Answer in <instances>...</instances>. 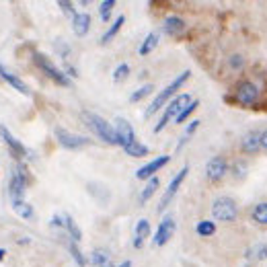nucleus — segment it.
<instances>
[{"label":"nucleus","mask_w":267,"mask_h":267,"mask_svg":"<svg viewBox=\"0 0 267 267\" xmlns=\"http://www.w3.org/2000/svg\"><path fill=\"white\" fill-rule=\"evenodd\" d=\"M113 7H115V0H105V3H101L99 15H101V19H103L105 23L109 21V17H111V11H113Z\"/></svg>","instance_id":"obj_32"},{"label":"nucleus","mask_w":267,"mask_h":267,"mask_svg":"<svg viewBox=\"0 0 267 267\" xmlns=\"http://www.w3.org/2000/svg\"><path fill=\"white\" fill-rule=\"evenodd\" d=\"M158 45V33L156 31H152V33H148L146 35V39H144V43L140 45V56H148V54H150L154 47Z\"/></svg>","instance_id":"obj_23"},{"label":"nucleus","mask_w":267,"mask_h":267,"mask_svg":"<svg viewBox=\"0 0 267 267\" xmlns=\"http://www.w3.org/2000/svg\"><path fill=\"white\" fill-rule=\"evenodd\" d=\"M163 29H165V33L171 35V37L181 35V33H183V29H185V21H183L181 17H175V15H173V17H167Z\"/></svg>","instance_id":"obj_16"},{"label":"nucleus","mask_w":267,"mask_h":267,"mask_svg":"<svg viewBox=\"0 0 267 267\" xmlns=\"http://www.w3.org/2000/svg\"><path fill=\"white\" fill-rule=\"evenodd\" d=\"M56 138H58V142H60L64 148H68V150H78V148L91 144V140H88V138L72 134V132H68L64 128H56Z\"/></svg>","instance_id":"obj_6"},{"label":"nucleus","mask_w":267,"mask_h":267,"mask_svg":"<svg viewBox=\"0 0 267 267\" xmlns=\"http://www.w3.org/2000/svg\"><path fill=\"white\" fill-rule=\"evenodd\" d=\"M169 161H171V156L163 154V156H158V158L150 161L148 165H144L142 169H138V171H136V177H138V179H152L154 173H158L165 165H169Z\"/></svg>","instance_id":"obj_12"},{"label":"nucleus","mask_w":267,"mask_h":267,"mask_svg":"<svg viewBox=\"0 0 267 267\" xmlns=\"http://www.w3.org/2000/svg\"><path fill=\"white\" fill-rule=\"evenodd\" d=\"M91 29V15L86 13H76V17L72 19V31L78 35V37H84Z\"/></svg>","instance_id":"obj_15"},{"label":"nucleus","mask_w":267,"mask_h":267,"mask_svg":"<svg viewBox=\"0 0 267 267\" xmlns=\"http://www.w3.org/2000/svg\"><path fill=\"white\" fill-rule=\"evenodd\" d=\"M126 154L128 156H134V158H142V156H146L148 154V146H144L142 142H138V140H134L132 144H128L126 148Z\"/></svg>","instance_id":"obj_21"},{"label":"nucleus","mask_w":267,"mask_h":267,"mask_svg":"<svg viewBox=\"0 0 267 267\" xmlns=\"http://www.w3.org/2000/svg\"><path fill=\"white\" fill-rule=\"evenodd\" d=\"M187 173H189V167H183L179 173H177L175 177H173V181H171V185H169V189H167V193L163 195V199H161V203H158V212H165L167 210V205H169V201L175 197V193H177V189L181 187V183L185 181V177H187Z\"/></svg>","instance_id":"obj_7"},{"label":"nucleus","mask_w":267,"mask_h":267,"mask_svg":"<svg viewBox=\"0 0 267 267\" xmlns=\"http://www.w3.org/2000/svg\"><path fill=\"white\" fill-rule=\"evenodd\" d=\"M243 64H245V60H243V58H241V56H232V58H230V66H232L234 70H239V68H243Z\"/></svg>","instance_id":"obj_36"},{"label":"nucleus","mask_w":267,"mask_h":267,"mask_svg":"<svg viewBox=\"0 0 267 267\" xmlns=\"http://www.w3.org/2000/svg\"><path fill=\"white\" fill-rule=\"evenodd\" d=\"M128 74H130V66L128 64H120V66L113 70V80L115 82H122V80L128 78Z\"/></svg>","instance_id":"obj_34"},{"label":"nucleus","mask_w":267,"mask_h":267,"mask_svg":"<svg viewBox=\"0 0 267 267\" xmlns=\"http://www.w3.org/2000/svg\"><path fill=\"white\" fill-rule=\"evenodd\" d=\"M9 195L15 201H23L25 197V175L21 173V169H15L11 175V181H9Z\"/></svg>","instance_id":"obj_9"},{"label":"nucleus","mask_w":267,"mask_h":267,"mask_svg":"<svg viewBox=\"0 0 267 267\" xmlns=\"http://www.w3.org/2000/svg\"><path fill=\"white\" fill-rule=\"evenodd\" d=\"M82 120L86 122V126L91 128L103 142H107V144H117V138H115V128L109 124V122H105L101 115H97V113H88V111H84L82 113Z\"/></svg>","instance_id":"obj_2"},{"label":"nucleus","mask_w":267,"mask_h":267,"mask_svg":"<svg viewBox=\"0 0 267 267\" xmlns=\"http://www.w3.org/2000/svg\"><path fill=\"white\" fill-rule=\"evenodd\" d=\"M195 232H197L199 236H212V234L216 232V224H214L212 220H201V222H197Z\"/></svg>","instance_id":"obj_26"},{"label":"nucleus","mask_w":267,"mask_h":267,"mask_svg":"<svg viewBox=\"0 0 267 267\" xmlns=\"http://www.w3.org/2000/svg\"><path fill=\"white\" fill-rule=\"evenodd\" d=\"M158 185H161L158 177H152V179H148L146 187H144V189H142V193H140V203H146L148 199H150V197L154 195V191L158 189Z\"/></svg>","instance_id":"obj_22"},{"label":"nucleus","mask_w":267,"mask_h":267,"mask_svg":"<svg viewBox=\"0 0 267 267\" xmlns=\"http://www.w3.org/2000/svg\"><path fill=\"white\" fill-rule=\"evenodd\" d=\"M212 214L220 222H232L236 218V214H239V207H236V201L232 197L224 195L212 203Z\"/></svg>","instance_id":"obj_4"},{"label":"nucleus","mask_w":267,"mask_h":267,"mask_svg":"<svg viewBox=\"0 0 267 267\" xmlns=\"http://www.w3.org/2000/svg\"><path fill=\"white\" fill-rule=\"evenodd\" d=\"M197 128H199V122H197V120H193V122H191V124L187 126L185 134L181 136V140H179V146H177V150H181V148H183V144H185V142H187V140H189V138L193 136V132H195Z\"/></svg>","instance_id":"obj_31"},{"label":"nucleus","mask_w":267,"mask_h":267,"mask_svg":"<svg viewBox=\"0 0 267 267\" xmlns=\"http://www.w3.org/2000/svg\"><path fill=\"white\" fill-rule=\"evenodd\" d=\"M259 142H261V148H265V150H267V130H265V132H261Z\"/></svg>","instance_id":"obj_39"},{"label":"nucleus","mask_w":267,"mask_h":267,"mask_svg":"<svg viewBox=\"0 0 267 267\" xmlns=\"http://www.w3.org/2000/svg\"><path fill=\"white\" fill-rule=\"evenodd\" d=\"M259 138H261L259 132H249V134L241 140V150H245V152H257L259 148H261Z\"/></svg>","instance_id":"obj_18"},{"label":"nucleus","mask_w":267,"mask_h":267,"mask_svg":"<svg viewBox=\"0 0 267 267\" xmlns=\"http://www.w3.org/2000/svg\"><path fill=\"white\" fill-rule=\"evenodd\" d=\"M257 259H261V261L267 259V245H263V243L257 245Z\"/></svg>","instance_id":"obj_37"},{"label":"nucleus","mask_w":267,"mask_h":267,"mask_svg":"<svg viewBox=\"0 0 267 267\" xmlns=\"http://www.w3.org/2000/svg\"><path fill=\"white\" fill-rule=\"evenodd\" d=\"M175 234V220L173 216H165L163 222L158 224V230L154 232V239H152V245L154 247H163L171 241V236Z\"/></svg>","instance_id":"obj_8"},{"label":"nucleus","mask_w":267,"mask_h":267,"mask_svg":"<svg viewBox=\"0 0 267 267\" xmlns=\"http://www.w3.org/2000/svg\"><path fill=\"white\" fill-rule=\"evenodd\" d=\"M68 249H70V253H72V257H74V261L78 263V267H84V265H86V259H84V255H82V251L78 249V243H74V241H70V245H68Z\"/></svg>","instance_id":"obj_30"},{"label":"nucleus","mask_w":267,"mask_h":267,"mask_svg":"<svg viewBox=\"0 0 267 267\" xmlns=\"http://www.w3.org/2000/svg\"><path fill=\"white\" fill-rule=\"evenodd\" d=\"M5 255H7V251H5V249H0V261L5 259Z\"/></svg>","instance_id":"obj_41"},{"label":"nucleus","mask_w":267,"mask_h":267,"mask_svg":"<svg viewBox=\"0 0 267 267\" xmlns=\"http://www.w3.org/2000/svg\"><path fill=\"white\" fill-rule=\"evenodd\" d=\"M197 107H199V101H195V99H193V101H191V103H189V105H187V107L183 109V113H181L179 117H177L175 122H177V124H183V122L187 120V117H189V115H191V113H193V111H195Z\"/></svg>","instance_id":"obj_33"},{"label":"nucleus","mask_w":267,"mask_h":267,"mask_svg":"<svg viewBox=\"0 0 267 267\" xmlns=\"http://www.w3.org/2000/svg\"><path fill=\"white\" fill-rule=\"evenodd\" d=\"M117 267H132V261H124L122 265H117Z\"/></svg>","instance_id":"obj_40"},{"label":"nucleus","mask_w":267,"mask_h":267,"mask_svg":"<svg viewBox=\"0 0 267 267\" xmlns=\"http://www.w3.org/2000/svg\"><path fill=\"white\" fill-rule=\"evenodd\" d=\"M126 23V17L124 15H120V17H117L113 23H111V27L107 29V31H105V35L101 37V43H109L117 33H120V29H122V25Z\"/></svg>","instance_id":"obj_20"},{"label":"nucleus","mask_w":267,"mask_h":267,"mask_svg":"<svg viewBox=\"0 0 267 267\" xmlns=\"http://www.w3.org/2000/svg\"><path fill=\"white\" fill-rule=\"evenodd\" d=\"M189 76H191V72H189V70H185V72H181L179 76H177V78H175V80H173L167 88H163V91L154 97V101L150 103V107L146 109V117L154 115V113H156V111H158V109H161V107H163V105H165V103H167V101H169V99H171L177 91H179V88H181L185 82H187V78H189Z\"/></svg>","instance_id":"obj_1"},{"label":"nucleus","mask_w":267,"mask_h":267,"mask_svg":"<svg viewBox=\"0 0 267 267\" xmlns=\"http://www.w3.org/2000/svg\"><path fill=\"white\" fill-rule=\"evenodd\" d=\"M152 91H154V84H144L142 88H138L136 93H132V95H130V101H132V103H138V101H142L144 97L150 95Z\"/></svg>","instance_id":"obj_29"},{"label":"nucleus","mask_w":267,"mask_h":267,"mask_svg":"<svg viewBox=\"0 0 267 267\" xmlns=\"http://www.w3.org/2000/svg\"><path fill=\"white\" fill-rule=\"evenodd\" d=\"M58 7H60L66 15H72V19L76 17V13H74V5H72V3H66V0H58Z\"/></svg>","instance_id":"obj_35"},{"label":"nucleus","mask_w":267,"mask_h":267,"mask_svg":"<svg viewBox=\"0 0 267 267\" xmlns=\"http://www.w3.org/2000/svg\"><path fill=\"white\" fill-rule=\"evenodd\" d=\"M257 97H259V88L251 80H243L239 84V88H236V99L243 105H253L257 101Z\"/></svg>","instance_id":"obj_11"},{"label":"nucleus","mask_w":267,"mask_h":267,"mask_svg":"<svg viewBox=\"0 0 267 267\" xmlns=\"http://www.w3.org/2000/svg\"><path fill=\"white\" fill-rule=\"evenodd\" d=\"M13 207H15V212L21 216V218H33V207L31 205H29L27 201H15L13 203Z\"/></svg>","instance_id":"obj_28"},{"label":"nucleus","mask_w":267,"mask_h":267,"mask_svg":"<svg viewBox=\"0 0 267 267\" xmlns=\"http://www.w3.org/2000/svg\"><path fill=\"white\" fill-rule=\"evenodd\" d=\"M101 267H113V265H111V261H109V263H105V265H101Z\"/></svg>","instance_id":"obj_42"},{"label":"nucleus","mask_w":267,"mask_h":267,"mask_svg":"<svg viewBox=\"0 0 267 267\" xmlns=\"http://www.w3.org/2000/svg\"><path fill=\"white\" fill-rule=\"evenodd\" d=\"M150 236V222L148 220H140L136 224V239H134V247L140 249L144 245V239H148Z\"/></svg>","instance_id":"obj_19"},{"label":"nucleus","mask_w":267,"mask_h":267,"mask_svg":"<svg viewBox=\"0 0 267 267\" xmlns=\"http://www.w3.org/2000/svg\"><path fill=\"white\" fill-rule=\"evenodd\" d=\"M226 173H228V165H226V161L222 156H214V158L207 161V165H205V177L210 181H220Z\"/></svg>","instance_id":"obj_10"},{"label":"nucleus","mask_w":267,"mask_h":267,"mask_svg":"<svg viewBox=\"0 0 267 267\" xmlns=\"http://www.w3.org/2000/svg\"><path fill=\"white\" fill-rule=\"evenodd\" d=\"M0 78L7 80L13 88H17V91H19V93H23V95H29V93H31V91H29V86H27V84H25V82L17 76V74H13L11 70H7L3 64H0Z\"/></svg>","instance_id":"obj_14"},{"label":"nucleus","mask_w":267,"mask_h":267,"mask_svg":"<svg viewBox=\"0 0 267 267\" xmlns=\"http://www.w3.org/2000/svg\"><path fill=\"white\" fill-rule=\"evenodd\" d=\"M51 226L66 228V222H64V218H60V216H54V218H51Z\"/></svg>","instance_id":"obj_38"},{"label":"nucleus","mask_w":267,"mask_h":267,"mask_svg":"<svg viewBox=\"0 0 267 267\" xmlns=\"http://www.w3.org/2000/svg\"><path fill=\"white\" fill-rule=\"evenodd\" d=\"M189 103H191V97H189V95H185V93H183V95H177V97L169 103V107L165 109V113H163V117H161V122L154 126V134L163 132L171 120H177V117L183 113V109H185Z\"/></svg>","instance_id":"obj_3"},{"label":"nucleus","mask_w":267,"mask_h":267,"mask_svg":"<svg viewBox=\"0 0 267 267\" xmlns=\"http://www.w3.org/2000/svg\"><path fill=\"white\" fill-rule=\"evenodd\" d=\"M0 136H3V140L7 142V146L11 148V152H13V154H19V156H21V154L27 152V150H25V146H23V144H21V142H19V140H17L7 128H5V126H0Z\"/></svg>","instance_id":"obj_17"},{"label":"nucleus","mask_w":267,"mask_h":267,"mask_svg":"<svg viewBox=\"0 0 267 267\" xmlns=\"http://www.w3.org/2000/svg\"><path fill=\"white\" fill-rule=\"evenodd\" d=\"M64 222H66V230H68V234H70V241H74V243H80V239H82V232H80V228L76 226L74 218H72V216H64Z\"/></svg>","instance_id":"obj_24"},{"label":"nucleus","mask_w":267,"mask_h":267,"mask_svg":"<svg viewBox=\"0 0 267 267\" xmlns=\"http://www.w3.org/2000/svg\"><path fill=\"white\" fill-rule=\"evenodd\" d=\"M115 138H117V144H120L122 148H126L128 144H132V142L136 140V136H134V130H132L130 122L122 120V117L115 122Z\"/></svg>","instance_id":"obj_13"},{"label":"nucleus","mask_w":267,"mask_h":267,"mask_svg":"<svg viewBox=\"0 0 267 267\" xmlns=\"http://www.w3.org/2000/svg\"><path fill=\"white\" fill-rule=\"evenodd\" d=\"M91 263H93L95 267H101V265L109 263V251H105V249H95V251L91 253Z\"/></svg>","instance_id":"obj_27"},{"label":"nucleus","mask_w":267,"mask_h":267,"mask_svg":"<svg viewBox=\"0 0 267 267\" xmlns=\"http://www.w3.org/2000/svg\"><path fill=\"white\" fill-rule=\"evenodd\" d=\"M33 60H35V64L39 66V70H43V74H47L54 82L62 84V86H70L68 74H64L58 66H54V62L49 60L47 56H43V54H33Z\"/></svg>","instance_id":"obj_5"},{"label":"nucleus","mask_w":267,"mask_h":267,"mask_svg":"<svg viewBox=\"0 0 267 267\" xmlns=\"http://www.w3.org/2000/svg\"><path fill=\"white\" fill-rule=\"evenodd\" d=\"M253 222L257 224H267V201L257 203L253 207Z\"/></svg>","instance_id":"obj_25"}]
</instances>
